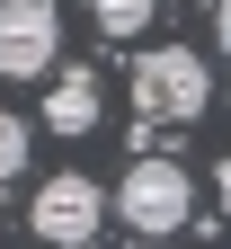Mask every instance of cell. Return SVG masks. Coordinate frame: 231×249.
Returning <instances> with one entry per match:
<instances>
[{
    "instance_id": "6da1fadb",
    "label": "cell",
    "mask_w": 231,
    "mask_h": 249,
    "mask_svg": "<svg viewBox=\"0 0 231 249\" xmlns=\"http://www.w3.org/2000/svg\"><path fill=\"white\" fill-rule=\"evenodd\" d=\"M107 213H124V231H142V240H178L195 223V178L178 160H134L107 187Z\"/></svg>"
},
{
    "instance_id": "7a4b0ae2",
    "label": "cell",
    "mask_w": 231,
    "mask_h": 249,
    "mask_svg": "<svg viewBox=\"0 0 231 249\" xmlns=\"http://www.w3.org/2000/svg\"><path fill=\"white\" fill-rule=\"evenodd\" d=\"M134 107L151 124H195L213 107V71H205V53H187V45H151L134 62Z\"/></svg>"
},
{
    "instance_id": "3957f363",
    "label": "cell",
    "mask_w": 231,
    "mask_h": 249,
    "mask_svg": "<svg viewBox=\"0 0 231 249\" xmlns=\"http://www.w3.org/2000/svg\"><path fill=\"white\" fill-rule=\"evenodd\" d=\"M98 223H107V187L89 169H53L36 196H27V231L45 249H98Z\"/></svg>"
},
{
    "instance_id": "277c9868",
    "label": "cell",
    "mask_w": 231,
    "mask_h": 249,
    "mask_svg": "<svg viewBox=\"0 0 231 249\" xmlns=\"http://www.w3.org/2000/svg\"><path fill=\"white\" fill-rule=\"evenodd\" d=\"M62 62V0H0V80H45Z\"/></svg>"
},
{
    "instance_id": "5b68a950",
    "label": "cell",
    "mask_w": 231,
    "mask_h": 249,
    "mask_svg": "<svg viewBox=\"0 0 231 249\" xmlns=\"http://www.w3.org/2000/svg\"><path fill=\"white\" fill-rule=\"evenodd\" d=\"M89 124H98V71H53L45 134H89Z\"/></svg>"
},
{
    "instance_id": "8992f818",
    "label": "cell",
    "mask_w": 231,
    "mask_h": 249,
    "mask_svg": "<svg viewBox=\"0 0 231 249\" xmlns=\"http://www.w3.org/2000/svg\"><path fill=\"white\" fill-rule=\"evenodd\" d=\"M89 18H98V36L116 45V36H142V27L160 18V0H89Z\"/></svg>"
},
{
    "instance_id": "52a82bcc",
    "label": "cell",
    "mask_w": 231,
    "mask_h": 249,
    "mask_svg": "<svg viewBox=\"0 0 231 249\" xmlns=\"http://www.w3.org/2000/svg\"><path fill=\"white\" fill-rule=\"evenodd\" d=\"M27 178V116L18 107H0V187Z\"/></svg>"
},
{
    "instance_id": "ba28073f",
    "label": "cell",
    "mask_w": 231,
    "mask_h": 249,
    "mask_svg": "<svg viewBox=\"0 0 231 249\" xmlns=\"http://www.w3.org/2000/svg\"><path fill=\"white\" fill-rule=\"evenodd\" d=\"M213 45L231 53V0H213Z\"/></svg>"
},
{
    "instance_id": "9c48e42d",
    "label": "cell",
    "mask_w": 231,
    "mask_h": 249,
    "mask_svg": "<svg viewBox=\"0 0 231 249\" xmlns=\"http://www.w3.org/2000/svg\"><path fill=\"white\" fill-rule=\"evenodd\" d=\"M213 178H222V213H231V160H222V169H213Z\"/></svg>"
},
{
    "instance_id": "30bf717a",
    "label": "cell",
    "mask_w": 231,
    "mask_h": 249,
    "mask_svg": "<svg viewBox=\"0 0 231 249\" xmlns=\"http://www.w3.org/2000/svg\"><path fill=\"white\" fill-rule=\"evenodd\" d=\"M124 249H160V240H142V231H134V240H124Z\"/></svg>"
}]
</instances>
